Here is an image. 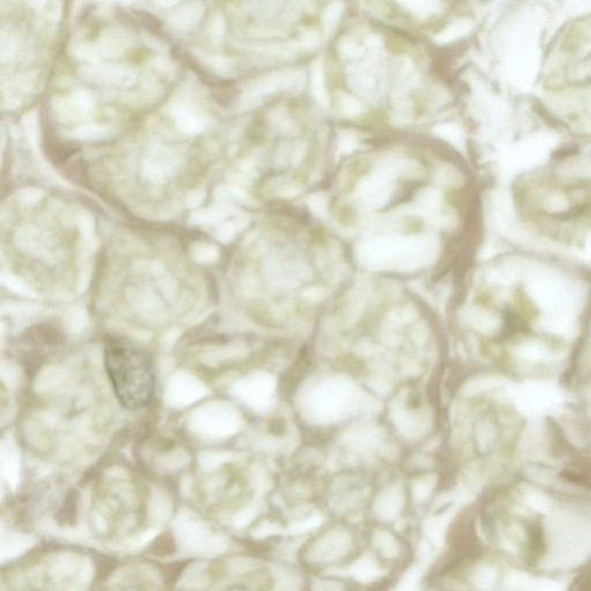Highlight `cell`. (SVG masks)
<instances>
[{
	"mask_svg": "<svg viewBox=\"0 0 591 591\" xmlns=\"http://www.w3.org/2000/svg\"><path fill=\"white\" fill-rule=\"evenodd\" d=\"M524 220L551 239L573 243L591 230V177L544 171L521 180L516 189Z\"/></svg>",
	"mask_w": 591,
	"mask_h": 591,
	"instance_id": "obj_1",
	"label": "cell"
},
{
	"mask_svg": "<svg viewBox=\"0 0 591 591\" xmlns=\"http://www.w3.org/2000/svg\"><path fill=\"white\" fill-rule=\"evenodd\" d=\"M106 372L116 397L124 408L147 406L155 387L153 364L146 352L123 339H110L104 352Z\"/></svg>",
	"mask_w": 591,
	"mask_h": 591,
	"instance_id": "obj_2",
	"label": "cell"
},
{
	"mask_svg": "<svg viewBox=\"0 0 591 591\" xmlns=\"http://www.w3.org/2000/svg\"><path fill=\"white\" fill-rule=\"evenodd\" d=\"M528 535H529V543H528V560L531 563H537L543 556L545 551V542H544L543 528L538 522H533L528 525Z\"/></svg>",
	"mask_w": 591,
	"mask_h": 591,
	"instance_id": "obj_3",
	"label": "cell"
},
{
	"mask_svg": "<svg viewBox=\"0 0 591 591\" xmlns=\"http://www.w3.org/2000/svg\"><path fill=\"white\" fill-rule=\"evenodd\" d=\"M573 588L578 589V590H590L591 589V569L587 571L585 573H581L578 578L574 580V585Z\"/></svg>",
	"mask_w": 591,
	"mask_h": 591,
	"instance_id": "obj_4",
	"label": "cell"
},
{
	"mask_svg": "<svg viewBox=\"0 0 591 591\" xmlns=\"http://www.w3.org/2000/svg\"><path fill=\"white\" fill-rule=\"evenodd\" d=\"M197 256H201L200 258L201 261H211V260L215 259V256H218V251H216L215 247H202V251H199Z\"/></svg>",
	"mask_w": 591,
	"mask_h": 591,
	"instance_id": "obj_5",
	"label": "cell"
}]
</instances>
